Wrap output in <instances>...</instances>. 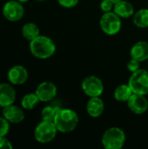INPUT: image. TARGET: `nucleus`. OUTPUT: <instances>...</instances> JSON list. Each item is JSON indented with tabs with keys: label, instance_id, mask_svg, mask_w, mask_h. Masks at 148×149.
I'll use <instances>...</instances> for the list:
<instances>
[{
	"label": "nucleus",
	"instance_id": "nucleus-1",
	"mask_svg": "<svg viewBox=\"0 0 148 149\" xmlns=\"http://www.w3.org/2000/svg\"><path fill=\"white\" fill-rule=\"evenodd\" d=\"M30 51L31 54L39 59H47L53 56L56 52L54 41L47 36L39 35L30 41Z\"/></svg>",
	"mask_w": 148,
	"mask_h": 149
},
{
	"label": "nucleus",
	"instance_id": "nucleus-2",
	"mask_svg": "<svg viewBox=\"0 0 148 149\" xmlns=\"http://www.w3.org/2000/svg\"><path fill=\"white\" fill-rule=\"evenodd\" d=\"M53 122L58 132L68 134L77 128L79 118L74 110L70 108H60Z\"/></svg>",
	"mask_w": 148,
	"mask_h": 149
},
{
	"label": "nucleus",
	"instance_id": "nucleus-3",
	"mask_svg": "<svg viewBox=\"0 0 148 149\" xmlns=\"http://www.w3.org/2000/svg\"><path fill=\"white\" fill-rule=\"evenodd\" d=\"M126 140V134L121 128L112 127L103 134L101 143L106 149H120L124 147Z\"/></svg>",
	"mask_w": 148,
	"mask_h": 149
},
{
	"label": "nucleus",
	"instance_id": "nucleus-4",
	"mask_svg": "<svg viewBox=\"0 0 148 149\" xmlns=\"http://www.w3.org/2000/svg\"><path fill=\"white\" fill-rule=\"evenodd\" d=\"M58 129L53 121L43 120L37 125L34 130V137L36 141L41 144L51 142L57 136Z\"/></svg>",
	"mask_w": 148,
	"mask_h": 149
},
{
	"label": "nucleus",
	"instance_id": "nucleus-5",
	"mask_svg": "<svg viewBox=\"0 0 148 149\" xmlns=\"http://www.w3.org/2000/svg\"><path fill=\"white\" fill-rule=\"evenodd\" d=\"M121 17H120L113 10L104 12L99 19V25L101 31L109 36L118 34L122 27Z\"/></svg>",
	"mask_w": 148,
	"mask_h": 149
},
{
	"label": "nucleus",
	"instance_id": "nucleus-6",
	"mask_svg": "<svg viewBox=\"0 0 148 149\" xmlns=\"http://www.w3.org/2000/svg\"><path fill=\"white\" fill-rule=\"evenodd\" d=\"M133 93L147 95L148 93V72L145 69H140L132 72L127 83Z\"/></svg>",
	"mask_w": 148,
	"mask_h": 149
},
{
	"label": "nucleus",
	"instance_id": "nucleus-7",
	"mask_svg": "<svg viewBox=\"0 0 148 149\" xmlns=\"http://www.w3.org/2000/svg\"><path fill=\"white\" fill-rule=\"evenodd\" d=\"M81 88L84 93L89 98L100 97L105 90L103 81L99 77L94 75L85 77L82 80Z\"/></svg>",
	"mask_w": 148,
	"mask_h": 149
},
{
	"label": "nucleus",
	"instance_id": "nucleus-8",
	"mask_svg": "<svg viewBox=\"0 0 148 149\" xmlns=\"http://www.w3.org/2000/svg\"><path fill=\"white\" fill-rule=\"evenodd\" d=\"M3 15L10 22H17L23 18L24 8L17 0H10L4 3L3 7Z\"/></svg>",
	"mask_w": 148,
	"mask_h": 149
},
{
	"label": "nucleus",
	"instance_id": "nucleus-9",
	"mask_svg": "<svg viewBox=\"0 0 148 149\" xmlns=\"http://www.w3.org/2000/svg\"><path fill=\"white\" fill-rule=\"evenodd\" d=\"M58 89L55 84L50 81L40 83L36 88L35 93L41 102H49L57 96Z\"/></svg>",
	"mask_w": 148,
	"mask_h": 149
},
{
	"label": "nucleus",
	"instance_id": "nucleus-10",
	"mask_svg": "<svg viewBox=\"0 0 148 149\" xmlns=\"http://www.w3.org/2000/svg\"><path fill=\"white\" fill-rule=\"evenodd\" d=\"M126 103L130 111L135 114H143L148 110V100L146 95L133 93Z\"/></svg>",
	"mask_w": 148,
	"mask_h": 149
},
{
	"label": "nucleus",
	"instance_id": "nucleus-11",
	"mask_svg": "<svg viewBox=\"0 0 148 149\" xmlns=\"http://www.w3.org/2000/svg\"><path fill=\"white\" fill-rule=\"evenodd\" d=\"M7 78L9 82L12 85H23L28 79V71L23 65H14L9 70Z\"/></svg>",
	"mask_w": 148,
	"mask_h": 149
},
{
	"label": "nucleus",
	"instance_id": "nucleus-12",
	"mask_svg": "<svg viewBox=\"0 0 148 149\" xmlns=\"http://www.w3.org/2000/svg\"><path fill=\"white\" fill-rule=\"evenodd\" d=\"M16 100V91L14 87L8 83L0 84V107H5L12 105Z\"/></svg>",
	"mask_w": 148,
	"mask_h": 149
},
{
	"label": "nucleus",
	"instance_id": "nucleus-13",
	"mask_svg": "<svg viewBox=\"0 0 148 149\" xmlns=\"http://www.w3.org/2000/svg\"><path fill=\"white\" fill-rule=\"evenodd\" d=\"M3 116L12 124L21 123L24 120V113L23 109L15 106L10 105L8 107H3Z\"/></svg>",
	"mask_w": 148,
	"mask_h": 149
},
{
	"label": "nucleus",
	"instance_id": "nucleus-14",
	"mask_svg": "<svg viewBox=\"0 0 148 149\" xmlns=\"http://www.w3.org/2000/svg\"><path fill=\"white\" fill-rule=\"evenodd\" d=\"M105 111V103L100 97L90 98L86 103V112L92 118L100 117Z\"/></svg>",
	"mask_w": 148,
	"mask_h": 149
},
{
	"label": "nucleus",
	"instance_id": "nucleus-15",
	"mask_svg": "<svg viewBox=\"0 0 148 149\" xmlns=\"http://www.w3.org/2000/svg\"><path fill=\"white\" fill-rule=\"evenodd\" d=\"M130 57L138 61L144 62L148 59V42L138 41L135 43L130 50Z\"/></svg>",
	"mask_w": 148,
	"mask_h": 149
},
{
	"label": "nucleus",
	"instance_id": "nucleus-16",
	"mask_svg": "<svg viewBox=\"0 0 148 149\" xmlns=\"http://www.w3.org/2000/svg\"><path fill=\"white\" fill-rule=\"evenodd\" d=\"M113 10L121 18H129L135 12L133 5L126 0H121L114 3Z\"/></svg>",
	"mask_w": 148,
	"mask_h": 149
},
{
	"label": "nucleus",
	"instance_id": "nucleus-17",
	"mask_svg": "<svg viewBox=\"0 0 148 149\" xmlns=\"http://www.w3.org/2000/svg\"><path fill=\"white\" fill-rule=\"evenodd\" d=\"M133 92L128 84H121L114 90V99L119 102H127Z\"/></svg>",
	"mask_w": 148,
	"mask_h": 149
},
{
	"label": "nucleus",
	"instance_id": "nucleus-18",
	"mask_svg": "<svg viewBox=\"0 0 148 149\" xmlns=\"http://www.w3.org/2000/svg\"><path fill=\"white\" fill-rule=\"evenodd\" d=\"M133 22L138 28L148 27V8H143L134 12L133 17Z\"/></svg>",
	"mask_w": 148,
	"mask_h": 149
},
{
	"label": "nucleus",
	"instance_id": "nucleus-19",
	"mask_svg": "<svg viewBox=\"0 0 148 149\" xmlns=\"http://www.w3.org/2000/svg\"><path fill=\"white\" fill-rule=\"evenodd\" d=\"M22 35L25 39L31 41L40 35L39 28L34 23H31V22L26 23L22 27Z\"/></svg>",
	"mask_w": 148,
	"mask_h": 149
},
{
	"label": "nucleus",
	"instance_id": "nucleus-20",
	"mask_svg": "<svg viewBox=\"0 0 148 149\" xmlns=\"http://www.w3.org/2000/svg\"><path fill=\"white\" fill-rule=\"evenodd\" d=\"M40 102L38 97L35 93L25 94L21 100V107L25 110H32Z\"/></svg>",
	"mask_w": 148,
	"mask_h": 149
},
{
	"label": "nucleus",
	"instance_id": "nucleus-21",
	"mask_svg": "<svg viewBox=\"0 0 148 149\" xmlns=\"http://www.w3.org/2000/svg\"><path fill=\"white\" fill-rule=\"evenodd\" d=\"M60 107H53V106H47L43 108L41 112V118L43 120H50L54 121V119L59 111Z\"/></svg>",
	"mask_w": 148,
	"mask_h": 149
},
{
	"label": "nucleus",
	"instance_id": "nucleus-22",
	"mask_svg": "<svg viewBox=\"0 0 148 149\" xmlns=\"http://www.w3.org/2000/svg\"><path fill=\"white\" fill-rule=\"evenodd\" d=\"M10 130V122L3 116L0 117V136H5Z\"/></svg>",
	"mask_w": 148,
	"mask_h": 149
},
{
	"label": "nucleus",
	"instance_id": "nucleus-23",
	"mask_svg": "<svg viewBox=\"0 0 148 149\" xmlns=\"http://www.w3.org/2000/svg\"><path fill=\"white\" fill-rule=\"evenodd\" d=\"M126 67H127V70L129 72H136V71L140 69V62L131 58V59L127 62Z\"/></svg>",
	"mask_w": 148,
	"mask_h": 149
},
{
	"label": "nucleus",
	"instance_id": "nucleus-24",
	"mask_svg": "<svg viewBox=\"0 0 148 149\" xmlns=\"http://www.w3.org/2000/svg\"><path fill=\"white\" fill-rule=\"evenodd\" d=\"M114 3L111 0H102L100 3V9L103 12H109L113 10Z\"/></svg>",
	"mask_w": 148,
	"mask_h": 149
},
{
	"label": "nucleus",
	"instance_id": "nucleus-25",
	"mask_svg": "<svg viewBox=\"0 0 148 149\" xmlns=\"http://www.w3.org/2000/svg\"><path fill=\"white\" fill-rule=\"evenodd\" d=\"M79 0H58V3L64 8H73L79 3Z\"/></svg>",
	"mask_w": 148,
	"mask_h": 149
},
{
	"label": "nucleus",
	"instance_id": "nucleus-26",
	"mask_svg": "<svg viewBox=\"0 0 148 149\" xmlns=\"http://www.w3.org/2000/svg\"><path fill=\"white\" fill-rule=\"evenodd\" d=\"M13 148L11 142L5 138V136H0V148L11 149Z\"/></svg>",
	"mask_w": 148,
	"mask_h": 149
},
{
	"label": "nucleus",
	"instance_id": "nucleus-27",
	"mask_svg": "<svg viewBox=\"0 0 148 149\" xmlns=\"http://www.w3.org/2000/svg\"><path fill=\"white\" fill-rule=\"evenodd\" d=\"M18 2H20L21 3H27L29 0H17Z\"/></svg>",
	"mask_w": 148,
	"mask_h": 149
},
{
	"label": "nucleus",
	"instance_id": "nucleus-28",
	"mask_svg": "<svg viewBox=\"0 0 148 149\" xmlns=\"http://www.w3.org/2000/svg\"><path fill=\"white\" fill-rule=\"evenodd\" d=\"M113 3H118V2H120V1H121V0H111Z\"/></svg>",
	"mask_w": 148,
	"mask_h": 149
},
{
	"label": "nucleus",
	"instance_id": "nucleus-29",
	"mask_svg": "<svg viewBox=\"0 0 148 149\" xmlns=\"http://www.w3.org/2000/svg\"><path fill=\"white\" fill-rule=\"evenodd\" d=\"M37 1H45V0H37Z\"/></svg>",
	"mask_w": 148,
	"mask_h": 149
},
{
	"label": "nucleus",
	"instance_id": "nucleus-30",
	"mask_svg": "<svg viewBox=\"0 0 148 149\" xmlns=\"http://www.w3.org/2000/svg\"></svg>",
	"mask_w": 148,
	"mask_h": 149
}]
</instances>
